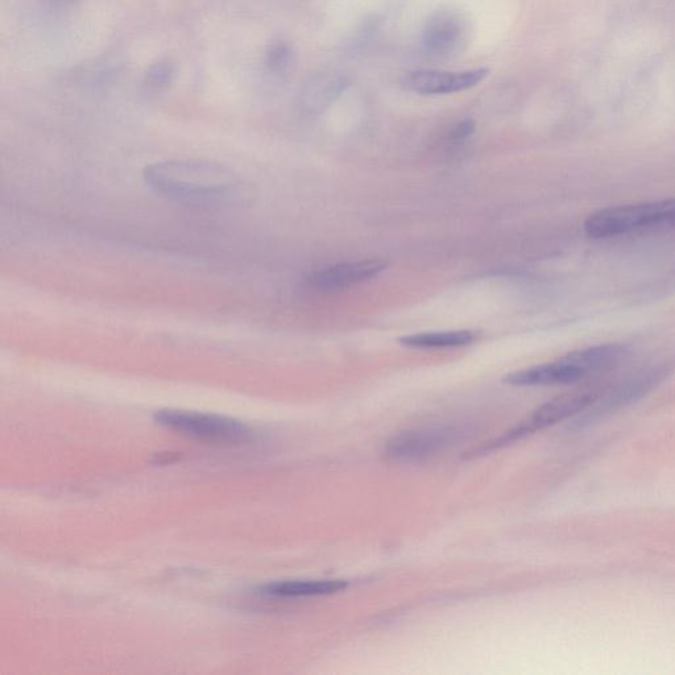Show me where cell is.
I'll list each match as a JSON object with an SVG mask.
<instances>
[{
	"label": "cell",
	"mask_w": 675,
	"mask_h": 675,
	"mask_svg": "<svg viewBox=\"0 0 675 675\" xmlns=\"http://www.w3.org/2000/svg\"><path fill=\"white\" fill-rule=\"evenodd\" d=\"M293 61L292 45L285 40H275L265 52V65L275 76L287 73Z\"/></svg>",
	"instance_id": "13"
},
{
	"label": "cell",
	"mask_w": 675,
	"mask_h": 675,
	"mask_svg": "<svg viewBox=\"0 0 675 675\" xmlns=\"http://www.w3.org/2000/svg\"><path fill=\"white\" fill-rule=\"evenodd\" d=\"M175 76V64L169 60H160L149 66L146 74V84L151 89H165L172 84Z\"/></svg>",
	"instance_id": "14"
},
{
	"label": "cell",
	"mask_w": 675,
	"mask_h": 675,
	"mask_svg": "<svg viewBox=\"0 0 675 675\" xmlns=\"http://www.w3.org/2000/svg\"><path fill=\"white\" fill-rule=\"evenodd\" d=\"M476 334L470 330L434 331L400 338L403 346L412 349H453V347L469 346L476 341Z\"/></svg>",
	"instance_id": "12"
},
{
	"label": "cell",
	"mask_w": 675,
	"mask_h": 675,
	"mask_svg": "<svg viewBox=\"0 0 675 675\" xmlns=\"http://www.w3.org/2000/svg\"><path fill=\"white\" fill-rule=\"evenodd\" d=\"M461 429L450 426L421 428L393 437L384 447V457L392 462H418L434 457L458 440Z\"/></svg>",
	"instance_id": "6"
},
{
	"label": "cell",
	"mask_w": 675,
	"mask_h": 675,
	"mask_svg": "<svg viewBox=\"0 0 675 675\" xmlns=\"http://www.w3.org/2000/svg\"><path fill=\"white\" fill-rule=\"evenodd\" d=\"M144 178L161 197L186 205L223 204L239 189L230 169L205 161H163L149 165Z\"/></svg>",
	"instance_id": "1"
},
{
	"label": "cell",
	"mask_w": 675,
	"mask_h": 675,
	"mask_svg": "<svg viewBox=\"0 0 675 675\" xmlns=\"http://www.w3.org/2000/svg\"><path fill=\"white\" fill-rule=\"evenodd\" d=\"M346 581H284L262 587V594L271 598L294 599L337 594L346 590Z\"/></svg>",
	"instance_id": "11"
},
{
	"label": "cell",
	"mask_w": 675,
	"mask_h": 675,
	"mask_svg": "<svg viewBox=\"0 0 675 675\" xmlns=\"http://www.w3.org/2000/svg\"><path fill=\"white\" fill-rule=\"evenodd\" d=\"M600 396H602V393L595 391L575 392L559 396L557 399L541 405L520 424H517L515 428L505 432L503 436L484 443L482 449L479 447V450H476V454L488 453V451L511 445L512 442L523 440L530 434L540 432V430L556 425L558 422L567 420V418L586 412L599 400Z\"/></svg>",
	"instance_id": "5"
},
{
	"label": "cell",
	"mask_w": 675,
	"mask_h": 675,
	"mask_svg": "<svg viewBox=\"0 0 675 675\" xmlns=\"http://www.w3.org/2000/svg\"><path fill=\"white\" fill-rule=\"evenodd\" d=\"M155 421L172 432L214 445L239 446L252 440L243 422L218 414L165 409L155 414Z\"/></svg>",
	"instance_id": "4"
},
{
	"label": "cell",
	"mask_w": 675,
	"mask_h": 675,
	"mask_svg": "<svg viewBox=\"0 0 675 675\" xmlns=\"http://www.w3.org/2000/svg\"><path fill=\"white\" fill-rule=\"evenodd\" d=\"M349 82L341 74L323 72L310 77L298 95V107L306 114H321L333 105Z\"/></svg>",
	"instance_id": "10"
},
{
	"label": "cell",
	"mask_w": 675,
	"mask_h": 675,
	"mask_svg": "<svg viewBox=\"0 0 675 675\" xmlns=\"http://www.w3.org/2000/svg\"><path fill=\"white\" fill-rule=\"evenodd\" d=\"M488 69L479 68L466 72H442V70H414L405 76L403 85L420 95H446L461 93L475 88L486 80Z\"/></svg>",
	"instance_id": "8"
},
{
	"label": "cell",
	"mask_w": 675,
	"mask_h": 675,
	"mask_svg": "<svg viewBox=\"0 0 675 675\" xmlns=\"http://www.w3.org/2000/svg\"><path fill=\"white\" fill-rule=\"evenodd\" d=\"M467 37L469 26L459 12L438 11L429 18L422 30V51L430 59H451L466 48Z\"/></svg>",
	"instance_id": "7"
},
{
	"label": "cell",
	"mask_w": 675,
	"mask_h": 675,
	"mask_svg": "<svg viewBox=\"0 0 675 675\" xmlns=\"http://www.w3.org/2000/svg\"><path fill=\"white\" fill-rule=\"evenodd\" d=\"M387 268V264L380 260H362V262H350L331 265L310 276L308 284L310 289L318 293H334L346 291L355 285L367 283L379 276Z\"/></svg>",
	"instance_id": "9"
},
{
	"label": "cell",
	"mask_w": 675,
	"mask_h": 675,
	"mask_svg": "<svg viewBox=\"0 0 675 675\" xmlns=\"http://www.w3.org/2000/svg\"><path fill=\"white\" fill-rule=\"evenodd\" d=\"M624 355L625 347L620 345L588 347L562 356L554 362L512 372L505 376L504 383L515 387L574 384L610 370Z\"/></svg>",
	"instance_id": "2"
},
{
	"label": "cell",
	"mask_w": 675,
	"mask_h": 675,
	"mask_svg": "<svg viewBox=\"0 0 675 675\" xmlns=\"http://www.w3.org/2000/svg\"><path fill=\"white\" fill-rule=\"evenodd\" d=\"M674 226L675 198L600 209L588 215L583 230L590 238L606 239Z\"/></svg>",
	"instance_id": "3"
},
{
	"label": "cell",
	"mask_w": 675,
	"mask_h": 675,
	"mask_svg": "<svg viewBox=\"0 0 675 675\" xmlns=\"http://www.w3.org/2000/svg\"><path fill=\"white\" fill-rule=\"evenodd\" d=\"M474 131L475 123L472 122V120H463L462 123L457 124V126L450 131V140H453L455 143L463 142V140L469 138Z\"/></svg>",
	"instance_id": "15"
},
{
	"label": "cell",
	"mask_w": 675,
	"mask_h": 675,
	"mask_svg": "<svg viewBox=\"0 0 675 675\" xmlns=\"http://www.w3.org/2000/svg\"><path fill=\"white\" fill-rule=\"evenodd\" d=\"M52 2L60 3V4H65V3L72 2V0H52Z\"/></svg>",
	"instance_id": "16"
}]
</instances>
